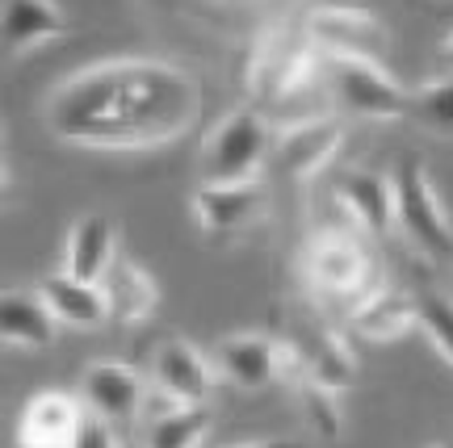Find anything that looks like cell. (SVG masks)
Here are the masks:
<instances>
[{"label":"cell","instance_id":"1","mask_svg":"<svg viewBox=\"0 0 453 448\" xmlns=\"http://www.w3.org/2000/svg\"><path fill=\"white\" fill-rule=\"evenodd\" d=\"M202 118L194 72L164 59H101L72 72L47 101V130L88 151H156Z\"/></svg>","mask_w":453,"mask_h":448},{"label":"cell","instance_id":"2","mask_svg":"<svg viewBox=\"0 0 453 448\" xmlns=\"http://www.w3.org/2000/svg\"><path fill=\"white\" fill-rule=\"evenodd\" d=\"M390 189H395V226L420 247L424 256L449 260L453 256V218L433 172L420 163V156H403L390 168Z\"/></svg>","mask_w":453,"mask_h":448},{"label":"cell","instance_id":"3","mask_svg":"<svg viewBox=\"0 0 453 448\" xmlns=\"http://www.w3.org/2000/svg\"><path fill=\"white\" fill-rule=\"evenodd\" d=\"M273 156V126L257 110H235L211 130L202 151L206 185H257Z\"/></svg>","mask_w":453,"mask_h":448},{"label":"cell","instance_id":"4","mask_svg":"<svg viewBox=\"0 0 453 448\" xmlns=\"http://www.w3.org/2000/svg\"><path fill=\"white\" fill-rule=\"evenodd\" d=\"M307 34L324 59H370L382 64L390 50L387 21L357 4H319L307 17Z\"/></svg>","mask_w":453,"mask_h":448},{"label":"cell","instance_id":"5","mask_svg":"<svg viewBox=\"0 0 453 448\" xmlns=\"http://www.w3.org/2000/svg\"><path fill=\"white\" fill-rule=\"evenodd\" d=\"M332 93L353 118L365 122H399L411 113V93L390 76L382 64L370 59H327Z\"/></svg>","mask_w":453,"mask_h":448},{"label":"cell","instance_id":"6","mask_svg":"<svg viewBox=\"0 0 453 448\" xmlns=\"http://www.w3.org/2000/svg\"><path fill=\"white\" fill-rule=\"evenodd\" d=\"M303 260H307V281L327 298H349L357 306L378 289L370 256L340 231H315L303 247Z\"/></svg>","mask_w":453,"mask_h":448},{"label":"cell","instance_id":"7","mask_svg":"<svg viewBox=\"0 0 453 448\" xmlns=\"http://www.w3.org/2000/svg\"><path fill=\"white\" fill-rule=\"evenodd\" d=\"M340 147H344V126L327 113H311V118H294V122L277 130L269 163H273L277 177L303 185V180L319 177L327 163L336 160Z\"/></svg>","mask_w":453,"mask_h":448},{"label":"cell","instance_id":"8","mask_svg":"<svg viewBox=\"0 0 453 448\" xmlns=\"http://www.w3.org/2000/svg\"><path fill=\"white\" fill-rule=\"evenodd\" d=\"M319 67V50L311 42L307 21L303 26H281L269 38V47L260 50V59L252 64V84L265 101H290L303 88H311Z\"/></svg>","mask_w":453,"mask_h":448},{"label":"cell","instance_id":"9","mask_svg":"<svg viewBox=\"0 0 453 448\" xmlns=\"http://www.w3.org/2000/svg\"><path fill=\"white\" fill-rule=\"evenodd\" d=\"M147 390H151V382L134 365H127V361H93L81 373L76 399L84 402V411L93 419H105L113 428H127V423L143 419Z\"/></svg>","mask_w":453,"mask_h":448},{"label":"cell","instance_id":"10","mask_svg":"<svg viewBox=\"0 0 453 448\" xmlns=\"http://www.w3.org/2000/svg\"><path fill=\"white\" fill-rule=\"evenodd\" d=\"M84 402L64 390H38L17 419V448H72L81 436Z\"/></svg>","mask_w":453,"mask_h":448},{"label":"cell","instance_id":"11","mask_svg":"<svg viewBox=\"0 0 453 448\" xmlns=\"http://www.w3.org/2000/svg\"><path fill=\"white\" fill-rule=\"evenodd\" d=\"M211 356L219 377L240 390H265V385L281 382V339L243 331V336L219 339Z\"/></svg>","mask_w":453,"mask_h":448},{"label":"cell","instance_id":"12","mask_svg":"<svg viewBox=\"0 0 453 448\" xmlns=\"http://www.w3.org/2000/svg\"><path fill=\"white\" fill-rule=\"evenodd\" d=\"M214 373H219L214 356H206L189 339H164L151 356V382L168 394H177L180 402H189V406H202L211 399Z\"/></svg>","mask_w":453,"mask_h":448},{"label":"cell","instance_id":"13","mask_svg":"<svg viewBox=\"0 0 453 448\" xmlns=\"http://www.w3.org/2000/svg\"><path fill=\"white\" fill-rule=\"evenodd\" d=\"M118 256H122V247H118V226H113V218H105V214H84V218L72 223L67 243H64V272H72L76 281L101 285Z\"/></svg>","mask_w":453,"mask_h":448},{"label":"cell","instance_id":"14","mask_svg":"<svg viewBox=\"0 0 453 448\" xmlns=\"http://www.w3.org/2000/svg\"><path fill=\"white\" fill-rule=\"evenodd\" d=\"M336 201L365 235L382 239V235L395 231V189H390V177H382V172H373V168L340 172Z\"/></svg>","mask_w":453,"mask_h":448},{"label":"cell","instance_id":"15","mask_svg":"<svg viewBox=\"0 0 453 448\" xmlns=\"http://www.w3.org/2000/svg\"><path fill=\"white\" fill-rule=\"evenodd\" d=\"M349 323H353L365 339L387 344V339H399L420 327V298H416L411 289L378 285L373 293H365V298L349 310Z\"/></svg>","mask_w":453,"mask_h":448},{"label":"cell","instance_id":"16","mask_svg":"<svg viewBox=\"0 0 453 448\" xmlns=\"http://www.w3.org/2000/svg\"><path fill=\"white\" fill-rule=\"evenodd\" d=\"M194 214L197 226L211 231V235H231V231H243L248 223H257L265 214V193L257 185H206L194 193Z\"/></svg>","mask_w":453,"mask_h":448},{"label":"cell","instance_id":"17","mask_svg":"<svg viewBox=\"0 0 453 448\" xmlns=\"http://www.w3.org/2000/svg\"><path fill=\"white\" fill-rule=\"evenodd\" d=\"M101 293H105V306H110V323H118V327H134V323L151 319V310L160 302L156 277L130 256L113 260V269L101 281Z\"/></svg>","mask_w":453,"mask_h":448},{"label":"cell","instance_id":"18","mask_svg":"<svg viewBox=\"0 0 453 448\" xmlns=\"http://www.w3.org/2000/svg\"><path fill=\"white\" fill-rule=\"evenodd\" d=\"M38 293L42 302L50 306V315L59 319V327H76V331H97L110 323V306H105V293L101 285H88V281H76L72 272H50L38 281Z\"/></svg>","mask_w":453,"mask_h":448},{"label":"cell","instance_id":"19","mask_svg":"<svg viewBox=\"0 0 453 448\" xmlns=\"http://www.w3.org/2000/svg\"><path fill=\"white\" fill-rule=\"evenodd\" d=\"M67 30L72 21L55 0H4V47L13 59L64 38Z\"/></svg>","mask_w":453,"mask_h":448},{"label":"cell","instance_id":"20","mask_svg":"<svg viewBox=\"0 0 453 448\" xmlns=\"http://www.w3.org/2000/svg\"><path fill=\"white\" fill-rule=\"evenodd\" d=\"M0 336L9 348H26V353H38V348H50L55 336H59V319L50 315V306L42 302V293L34 289H9L4 293V306H0Z\"/></svg>","mask_w":453,"mask_h":448},{"label":"cell","instance_id":"21","mask_svg":"<svg viewBox=\"0 0 453 448\" xmlns=\"http://www.w3.org/2000/svg\"><path fill=\"white\" fill-rule=\"evenodd\" d=\"M294 348V356H298V365H303V377H307L311 385H324V390H344V385L353 382V356H349V348L340 344V339L332 336H307V339H286ZM303 382V385H307Z\"/></svg>","mask_w":453,"mask_h":448},{"label":"cell","instance_id":"22","mask_svg":"<svg viewBox=\"0 0 453 448\" xmlns=\"http://www.w3.org/2000/svg\"><path fill=\"white\" fill-rule=\"evenodd\" d=\"M206 436H211V411L202 402V406H180L173 415L147 423L143 448H202Z\"/></svg>","mask_w":453,"mask_h":448},{"label":"cell","instance_id":"23","mask_svg":"<svg viewBox=\"0 0 453 448\" xmlns=\"http://www.w3.org/2000/svg\"><path fill=\"white\" fill-rule=\"evenodd\" d=\"M411 118L441 139H453V72L411 88Z\"/></svg>","mask_w":453,"mask_h":448},{"label":"cell","instance_id":"24","mask_svg":"<svg viewBox=\"0 0 453 448\" xmlns=\"http://www.w3.org/2000/svg\"><path fill=\"white\" fill-rule=\"evenodd\" d=\"M420 331L441 353V361H449V368H453V302L449 298L424 293L420 298Z\"/></svg>","mask_w":453,"mask_h":448},{"label":"cell","instance_id":"25","mask_svg":"<svg viewBox=\"0 0 453 448\" xmlns=\"http://www.w3.org/2000/svg\"><path fill=\"white\" fill-rule=\"evenodd\" d=\"M303 390V411H307V419L319 428V436L324 440H336L340 428H344V415H340V399L336 390H324V385H298Z\"/></svg>","mask_w":453,"mask_h":448},{"label":"cell","instance_id":"26","mask_svg":"<svg viewBox=\"0 0 453 448\" xmlns=\"http://www.w3.org/2000/svg\"><path fill=\"white\" fill-rule=\"evenodd\" d=\"M72 448H122V444H118V432H113V423H105V419H93V415H88Z\"/></svg>","mask_w":453,"mask_h":448},{"label":"cell","instance_id":"27","mask_svg":"<svg viewBox=\"0 0 453 448\" xmlns=\"http://www.w3.org/2000/svg\"><path fill=\"white\" fill-rule=\"evenodd\" d=\"M437 55H441V64H445V72H453V34L445 38V42H441Z\"/></svg>","mask_w":453,"mask_h":448},{"label":"cell","instance_id":"28","mask_svg":"<svg viewBox=\"0 0 453 448\" xmlns=\"http://www.w3.org/2000/svg\"><path fill=\"white\" fill-rule=\"evenodd\" d=\"M243 448H294V444H281V440H273V444H269V440H265V444H243Z\"/></svg>","mask_w":453,"mask_h":448},{"label":"cell","instance_id":"29","mask_svg":"<svg viewBox=\"0 0 453 448\" xmlns=\"http://www.w3.org/2000/svg\"><path fill=\"white\" fill-rule=\"evenodd\" d=\"M441 448H453V440H449V444H441Z\"/></svg>","mask_w":453,"mask_h":448}]
</instances>
